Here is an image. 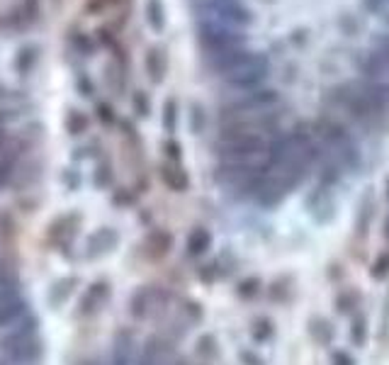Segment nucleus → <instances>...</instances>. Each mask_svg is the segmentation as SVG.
I'll return each mask as SVG.
<instances>
[{"label": "nucleus", "mask_w": 389, "mask_h": 365, "mask_svg": "<svg viewBox=\"0 0 389 365\" xmlns=\"http://www.w3.org/2000/svg\"><path fill=\"white\" fill-rule=\"evenodd\" d=\"M190 8L199 20H214V23H224L236 30L253 23L251 10L241 0H192Z\"/></svg>", "instance_id": "obj_1"}, {"label": "nucleus", "mask_w": 389, "mask_h": 365, "mask_svg": "<svg viewBox=\"0 0 389 365\" xmlns=\"http://www.w3.org/2000/svg\"><path fill=\"white\" fill-rule=\"evenodd\" d=\"M197 44L204 56H207V54L246 47V35H243V30H236V27H229L224 23L197 20Z\"/></svg>", "instance_id": "obj_2"}, {"label": "nucleus", "mask_w": 389, "mask_h": 365, "mask_svg": "<svg viewBox=\"0 0 389 365\" xmlns=\"http://www.w3.org/2000/svg\"><path fill=\"white\" fill-rule=\"evenodd\" d=\"M280 103V93L275 88H253L241 90L234 98H229L219 107V120L226 117H239V115H253V112L273 110Z\"/></svg>", "instance_id": "obj_3"}, {"label": "nucleus", "mask_w": 389, "mask_h": 365, "mask_svg": "<svg viewBox=\"0 0 389 365\" xmlns=\"http://www.w3.org/2000/svg\"><path fill=\"white\" fill-rule=\"evenodd\" d=\"M268 71H270V61L266 54H258L251 58L248 63H243L236 71L226 73L224 80L229 88H234L236 93H241V90H253V88H263V83H266L268 78Z\"/></svg>", "instance_id": "obj_4"}, {"label": "nucleus", "mask_w": 389, "mask_h": 365, "mask_svg": "<svg viewBox=\"0 0 389 365\" xmlns=\"http://www.w3.org/2000/svg\"><path fill=\"white\" fill-rule=\"evenodd\" d=\"M256 56V51L246 49V47H236V49H226V51H217V54H207L204 56V66L209 68L212 73L224 78L226 73L236 71L243 63H248L251 58Z\"/></svg>", "instance_id": "obj_5"}, {"label": "nucleus", "mask_w": 389, "mask_h": 365, "mask_svg": "<svg viewBox=\"0 0 389 365\" xmlns=\"http://www.w3.org/2000/svg\"><path fill=\"white\" fill-rule=\"evenodd\" d=\"M146 23L154 32H163L166 27V8L163 0H146Z\"/></svg>", "instance_id": "obj_6"}, {"label": "nucleus", "mask_w": 389, "mask_h": 365, "mask_svg": "<svg viewBox=\"0 0 389 365\" xmlns=\"http://www.w3.org/2000/svg\"><path fill=\"white\" fill-rule=\"evenodd\" d=\"M146 68H149L151 78H154L156 83L163 80V73H166V68H168L163 49H151L149 54H146Z\"/></svg>", "instance_id": "obj_7"}, {"label": "nucleus", "mask_w": 389, "mask_h": 365, "mask_svg": "<svg viewBox=\"0 0 389 365\" xmlns=\"http://www.w3.org/2000/svg\"><path fill=\"white\" fill-rule=\"evenodd\" d=\"M360 307V295L355 290H343L336 297V309L343 316H353Z\"/></svg>", "instance_id": "obj_8"}, {"label": "nucleus", "mask_w": 389, "mask_h": 365, "mask_svg": "<svg viewBox=\"0 0 389 365\" xmlns=\"http://www.w3.org/2000/svg\"><path fill=\"white\" fill-rule=\"evenodd\" d=\"M37 54H39V49H37L35 44H27L15 54V68H18V73L25 76V73L32 71V66H35V61H37Z\"/></svg>", "instance_id": "obj_9"}, {"label": "nucleus", "mask_w": 389, "mask_h": 365, "mask_svg": "<svg viewBox=\"0 0 389 365\" xmlns=\"http://www.w3.org/2000/svg\"><path fill=\"white\" fill-rule=\"evenodd\" d=\"M350 339H353L355 346H365L367 339V319L363 314H355L353 321H350Z\"/></svg>", "instance_id": "obj_10"}, {"label": "nucleus", "mask_w": 389, "mask_h": 365, "mask_svg": "<svg viewBox=\"0 0 389 365\" xmlns=\"http://www.w3.org/2000/svg\"><path fill=\"white\" fill-rule=\"evenodd\" d=\"M370 276L375 278V280H387L389 278V251H382V254L372 261Z\"/></svg>", "instance_id": "obj_11"}, {"label": "nucleus", "mask_w": 389, "mask_h": 365, "mask_svg": "<svg viewBox=\"0 0 389 365\" xmlns=\"http://www.w3.org/2000/svg\"><path fill=\"white\" fill-rule=\"evenodd\" d=\"M71 44H73V49L78 51V54H83V56H88V54H93V42H90V37L88 35H71Z\"/></svg>", "instance_id": "obj_12"}, {"label": "nucleus", "mask_w": 389, "mask_h": 365, "mask_svg": "<svg viewBox=\"0 0 389 365\" xmlns=\"http://www.w3.org/2000/svg\"><path fill=\"white\" fill-rule=\"evenodd\" d=\"M331 365H355V358L345 351H336L331 356Z\"/></svg>", "instance_id": "obj_13"}, {"label": "nucleus", "mask_w": 389, "mask_h": 365, "mask_svg": "<svg viewBox=\"0 0 389 365\" xmlns=\"http://www.w3.org/2000/svg\"><path fill=\"white\" fill-rule=\"evenodd\" d=\"M387 0H363V8L370 10V13H380L382 8H385Z\"/></svg>", "instance_id": "obj_14"}, {"label": "nucleus", "mask_w": 389, "mask_h": 365, "mask_svg": "<svg viewBox=\"0 0 389 365\" xmlns=\"http://www.w3.org/2000/svg\"><path fill=\"white\" fill-rule=\"evenodd\" d=\"M375 47H377L380 51L389 54V35H377V37H375Z\"/></svg>", "instance_id": "obj_15"}, {"label": "nucleus", "mask_w": 389, "mask_h": 365, "mask_svg": "<svg viewBox=\"0 0 389 365\" xmlns=\"http://www.w3.org/2000/svg\"><path fill=\"white\" fill-rule=\"evenodd\" d=\"M389 239V214H387V219H385V232H382Z\"/></svg>", "instance_id": "obj_16"}, {"label": "nucleus", "mask_w": 389, "mask_h": 365, "mask_svg": "<svg viewBox=\"0 0 389 365\" xmlns=\"http://www.w3.org/2000/svg\"><path fill=\"white\" fill-rule=\"evenodd\" d=\"M385 192H387V200H389V178L385 180Z\"/></svg>", "instance_id": "obj_17"}, {"label": "nucleus", "mask_w": 389, "mask_h": 365, "mask_svg": "<svg viewBox=\"0 0 389 365\" xmlns=\"http://www.w3.org/2000/svg\"><path fill=\"white\" fill-rule=\"evenodd\" d=\"M385 20H387V25H389V15H385Z\"/></svg>", "instance_id": "obj_18"}, {"label": "nucleus", "mask_w": 389, "mask_h": 365, "mask_svg": "<svg viewBox=\"0 0 389 365\" xmlns=\"http://www.w3.org/2000/svg\"><path fill=\"white\" fill-rule=\"evenodd\" d=\"M387 3H389V0H387Z\"/></svg>", "instance_id": "obj_19"}]
</instances>
